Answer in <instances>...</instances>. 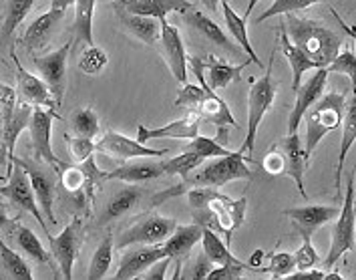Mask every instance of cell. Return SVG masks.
I'll return each instance as SVG.
<instances>
[{
	"instance_id": "cell-56",
	"label": "cell",
	"mask_w": 356,
	"mask_h": 280,
	"mask_svg": "<svg viewBox=\"0 0 356 280\" xmlns=\"http://www.w3.org/2000/svg\"><path fill=\"white\" fill-rule=\"evenodd\" d=\"M73 4H75V0H51V8L53 10H63V13H67L69 6H73Z\"/></svg>"
},
{
	"instance_id": "cell-16",
	"label": "cell",
	"mask_w": 356,
	"mask_h": 280,
	"mask_svg": "<svg viewBox=\"0 0 356 280\" xmlns=\"http://www.w3.org/2000/svg\"><path fill=\"white\" fill-rule=\"evenodd\" d=\"M161 22V45H163V56L168 61L169 71L179 83H188V53H186V45L177 26L169 24L168 20H159Z\"/></svg>"
},
{
	"instance_id": "cell-49",
	"label": "cell",
	"mask_w": 356,
	"mask_h": 280,
	"mask_svg": "<svg viewBox=\"0 0 356 280\" xmlns=\"http://www.w3.org/2000/svg\"><path fill=\"white\" fill-rule=\"evenodd\" d=\"M294 262H296V270H308L320 264V256L312 244L310 236H302V246L294 254Z\"/></svg>"
},
{
	"instance_id": "cell-44",
	"label": "cell",
	"mask_w": 356,
	"mask_h": 280,
	"mask_svg": "<svg viewBox=\"0 0 356 280\" xmlns=\"http://www.w3.org/2000/svg\"><path fill=\"white\" fill-rule=\"evenodd\" d=\"M58 173V182L65 192L69 194H83V189L87 186V173L83 166H60L56 169Z\"/></svg>"
},
{
	"instance_id": "cell-61",
	"label": "cell",
	"mask_w": 356,
	"mask_h": 280,
	"mask_svg": "<svg viewBox=\"0 0 356 280\" xmlns=\"http://www.w3.org/2000/svg\"><path fill=\"white\" fill-rule=\"evenodd\" d=\"M4 150V143H2V131H0V151Z\"/></svg>"
},
{
	"instance_id": "cell-36",
	"label": "cell",
	"mask_w": 356,
	"mask_h": 280,
	"mask_svg": "<svg viewBox=\"0 0 356 280\" xmlns=\"http://www.w3.org/2000/svg\"><path fill=\"white\" fill-rule=\"evenodd\" d=\"M200 242H202V250L206 252V256L213 266H222V264H229V262H240V258H236L229 252V246H225L220 240V236L209 226H204Z\"/></svg>"
},
{
	"instance_id": "cell-34",
	"label": "cell",
	"mask_w": 356,
	"mask_h": 280,
	"mask_svg": "<svg viewBox=\"0 0 356 280\" xmlns=\"http://www.w3.org/2000/svg\"><path fill=\"white\" fill-rule=\"evenodd\" d=\"M222 13H224V19L225 24H227L229 35L240 42V47L244 49V53L248 55V59H250L252 63H258V65H260V56L256 55V51H254V47H252V42H250V37H248V26H245L244 17H240V15L227 4V0L222 2Z\"/></svg>"
},
{
	"instance_id": "cell-46",
	"label": "cell",
	"mask_w": 356,
	"mask_h": 280,
	"mask_svg": "<svg viewBox=\"0 0 356 280\" xmlns=\"http://www.w3.org/2000/svg\"><path fill=\"white\" fill-rule=\"evenodd\" d=\"M326 69H328V73H340V75L348 77V83H350V87L355 89L356 59L353 47H346L344 51H340V53L332 59V63H330Z\"/></svg>"
},
{
	"instance_id": "cell-12",
	"label": "cell",
	"mask_w": 356,
	"mask_h": 280,
	"mask_svg": "<svg viewBox=\"0 0 356 280\" xmlns=\"http://www.w3.org/2000/svg\"><path fill=\"white\" fill-rule=\"evenodd\" d=\"M177 222L168 216H145L129 230H125L117 238V248H127L137 244H159L165 242L171 232L175 230Z\"/></svg>"
},
{
	"instance_id": "cell-33",
	"label": "cell",
	"mask_w": 356,
	"mask_h": 280,
	"mask_svg": "<svg viewBox=\"0 0 356 280\" xmlns=\"http://www.w3.org/2000/svg\"><path fill=\"white\" fill-rule=\"evenodd\" d=\"M280 51L288 59V63H290V69H292V91H296L300 87L304 73H308L310 69H316V65L304 55L298 47H294L290 42L288 35L284 33V26H280Z\"/></svg>"
},
{
	"instance_id": "cell-1",
	"label": "cell",
	"mask_w": 356,
	"mask_h": 280,
	"mask_svg": "<svg viewBox=\"0 0 356 280\" xmlns=\"http://www.w3.org/2000/svg\"><path fill=\"white\" fill-rule=\"evenodd\" d=\"M282 26L288 29L284 33L288 35L290 42L298 47L316 65V69L328 67L342 49L340 35L318 20L304 19V17H296L294 13H288V19Z\"/></svg>"
},
{
	"instance_id": "cell-7",
	"label": "cell",
	"mask_w": 356,
	"mask_h": 280,
	"mask_svg": "<svg viewBox=\"0 0 356 280\" xmlns=\"http://www.w3.org/2000/svg\"><path fill=\"white\" fill-rule=\"evenodd\" d=\"M0 196L8 198L13 204L17 205L22 212H29L35 216L40 228L47 232V236L51 234L47 230V222H44V216L40 212V208L37 204V198H35V189L31 186V180H29V173L24 171V168L20 166L19 162H13V169L8 171L6 176V184L0 186Z\"/></svg>"
},
{
	"instance_id": "cell-19",
	"label": "cell",
	"mask_w": 356,
	"mask_h": 280,
	"mask_svg": "<svg viewBox=\"0 0 356 280\" xmlns=\"http://www.w3.org/2000/svg\"><path fill=\"white\" fill-rule=\"evenodd\" d=\"M165 250L163 246H151V244H143L141 248H131L129 252H125L121 256L119 268L115 272V279H137L141 277L153 262L159 258H165Z\"/></svg>"
},
{
	"instance_id": "cell-30",
	"label": "cell",
	"mask_w": 356,
	"mask_h": 280,
	"mask_svg": "<svg viewBox=\"0 0 356 280\" xmlns=\"http://www.w3.org/2000/svg\"><path fill=\"white\" fill-rule=\"evenodd\" d=\"M15 230H17V244H19L20 250L29 256V260L42 264V266H51L53 274L58 279L60 277L58 266H56V262H53L51 252L42 246V242H40V238H38L37 234L31 228H26V226L22 224H17Z\"/></svg>"
},
{
	"instance_id": "cell-54",
	"label": "cell",
	"mask_w": 356,
	"mask_h": 280,
	"mask_svg": "<svg viewBox=\"0 0 356 280\" xmlns=\"http://www.w3.org/2000/svg\"><path fill=\"white\" fill-rule=\"evenodd\" d=\"M171 258L165 256V258H159L157 262H153L149 268L139 277V279H151V280H157V279H165V274H168V268L169 264H171Z\"/></svg>"
},
{
	"instance_id": "cell-59",
	"label": "cell",
	"mask_w": 356,
	"mask_h": 280,
	"mask_svg": "<svg viewBox=\"0 0 356 280\" xmlns=\"http://www.w3.org/2000/svg\"><path fill=\"white\" fill-rule=\"evenodd\" d=\"M258 2H260V0H250V4H248V10H245V15H244L245 20H248V17H250V15L254 13V8L258 6Z\"/></svg>"
},
{
	"instance_id": "cell-31",
	"label": "cell",
	"mask_w": 356,
	"mask_h": 280,
	"mask_svg": "<svg viewBox=\"0 0 356 280\" xmlns=\"http://www.w3.org/2000/svg\"><path fill=\"white\" fill-rule=\"evenodd\" d=\"M342 141H340V155H338L337 168H334V189H337V198H340V173L344 168L346 155L353 148L356 139V99L353 97L350 101H346V111H344V119H342Z\"/></svg>"
},
{
	"instance_id": "cell-41",
	"label": "cell",
	"mask_w": 356,
	"mask_h": 280,
	"mask_svg": "<svg viewBox=\"0 0 356 280\" xmlns=\"http://www.w3.org/2000/svg\"><path fill=\"white\" fill-rule=\"evenodd\" d=\"M0 260H2V266H4L8 277L24 280L33 279L31 266L24 262V258L20 256L19 252H15L10 246H6V242H2V238H0Z\"/></svg>"
},
{
	"instance_id": "cell-6",
	"label": "cell",
	"mask_w": 356,
	"mask_h": 280,
	"mask_svg": "<svg viewBox=\"0 0 356 280\" xmlns=\"http://www.w3.org/2000/svg\"><path fill=\"white\" fill-rule=\"evenodd\" d=\"M245 208H248V200L245 198H236L232 200L229 196L220 194L218 198H213L204 212H193L195 222L202 226L213 224L218 230H222L227 236V244L234 234V230H238L244 224Z\"/></svg>"
},
{
	"instance_id": "cell-39",
	"label": "cell",
	"mask_w": 356,
	"mask_h": 280,
	"mask_svg": "<svg viewBox=\"0 0 356 280\" xmlns=\"http://www.w3.org/2000/svg\"><path fill=\"white\" fill-rule=\"evenodd\" d=\"M206 160L193 151H181L179 155L171 157V160H165L161 162V168H163V173L165 176H179L181 180L188 178L191 171L200 168Z\"/></svg>"
},
{
	"instance_id": "cell-17",
	"label": "cell",
	"mask_w": 356,
	"mask_h": 280,
	"mask_svg": "<svg viewBox=\"0 0 356 280\" xmlns=\"http://www.w3.org/2000/svg\"><path fill=\"white\" fill-rule=\"evenodd\" d=\"M340 208L334 205H318V204H308V205H296L286 210L284 214L292 220V224L296 226L300 236H310L322 228L324 224H328L332 218H337Z\"/></svg>"
},
{
	"instance_id": "cell-40",
	"label": "cell",
	"mask_w": 356,
	"mask_h": 280,
	"mask_svg": "<svg viewBox=\"0 0 356 280\" xmlns=\"http://www.w3.org/2000/svg\"><path fill=\"white\" fill-rule=\"evenodd\" d=\"M69 125H71V131L79 135V137H89V139H95L99 135V115L89 109V107H83V109H76L71 119H69Z\"/></svg>"
},
{
	"instance_id": "cell-5",
	"label": "cell",
	"mask_w": 356,
	"mask_h": 280,
	"mask_svg": "<svg viewBox=\"0 0 356 280\" xmlns=\"http://www.w3.org/2000/svg\"><path fill=\"white\" fill-rule=\"evenodd\" d=\"M337 224L332 228V242H330V252L324 260V268H332L346 252L355 250V171H350L346 180V196L342 210L338 212Z\"/></svg>"
},
{
	"instance_id": "cell-9",
	"label": "cell",
	"mask_w": 356,
	"mask_h": 280,
	"mask_svg": "<svg viewBox=\"0 0 356 280\" xmlns=\"http://www.w3.org/2000/svg\"><path fill=\"white\" fill-rule=\"evenodd\" d=\"M56 117L55 111L51 109H44V107H33L31 113V119H29V133H31V141H33V148H35V162H44L47 166L58 169L60 166H65L53 151V143H51V137H53V119Z\"/></svg>"
},
{
	"instance_id": "cell-52",
	"label": "cell",
	"mask_w": 356,
	"mask_h": 280,
	"mask_svg": "<svg viewBox=\"0 0 356 280\" xmlns=\"http://www.w3.org/2000/svg\"><path fill=\"white\" fill-rule=\"evenodd\" d=\"M213 268V264L209 262V258L206 256V252L202 250L193 260H189V264L186 266L184 272H179L181 279H206L207 272Z\"/></svg>"
},
{
	"instance_id": "cell-57",
	"label": "cell",
	"mask_w": 356,
	"mask_h": 280,
	"mask_svg": "<svg viewBox=\"0 0 356 280\" xmlns=\"http://www.w3.org/2000/svg\"><path fill=\"white\" fill-rule=\"evenodd\" d=\"M262 258H264L262 250H254L252 258L248 260V266H250V268H258V266H260V262H262Z\"/></svg>"
},
{
	"instance_id": "cell-20",
	"label": "cell",
	"mask_w": 356,
	"mask_h": 280,
	"mask_svg": "<svg viewBox=\"0 0 356 280\" xmlns=\"http://www.w3.org/2000/svg\"><path fill=\"white\" fill-rule=\"evenodd\" d=\"M278 148L284 153V162H286V176H290L296 187L302 194V198H308L306 187H304V173L308 169V160L304 155V146H302V137L296 133H288L286 137H282L278 141Z\"/></svg>"
},
{
	"instance_id": "cell-28",
	"label": "cell",
	"mask_w": 356,
	"mask_h": 280,
	"mask_svg": "<svg viewBox=\"0 0 356 280\" xmlns=\"http://www.w3.org/2000/svg\"><path fill=\"white\" fill-rule=\"evenodd\" d=\"M163 168H161V162L155 164V162H139V164H133V160L129 162H123L117 169H113L107 173V180H119V182H127V184H143V182H151V180H157V178H163Z\"/></svg>"
},
{
	"instance_id": "cell-48",
	"label": "cell",
	"mask_w": 356,
	"mask_h": 280,
	"mask_svg": "<svg viewBox=\"0 0 356 280\" xmlns=\"http://www.w3.org/2000/svg\"><path fill=\"white\" fill-rule=\"evenodd\" d=\"M65 141L69 146V151L73 155L76 164H83L87 162L89 157H93L95 153V141L89 137H79V135H71V133H65Z\"/></svg>"
},
{
	"instance_id": "cell-26",
	"label": "cell",
	"mask_w": 356,
	"mask_h": 280,
	"mask_svg": "<svg viewBox=\"0 0 356 280\" xmlns=\"http://www.w3.org/2000/svg\"><path fill=\"white\" fill-rule=\"evenodd\" d=\"M115 15H117L119 22L131 33L133 37L139 38L145 45H155L159 40V37H161V22L157 19L141 17V15H131L119 2H115Z\"/></svg>"
},
{
	"instance_id": "cell-15",
	"label": "cell",
	"mask_w": 356,
	"mask_h": 280,
	"mask_svg": "<svg viewBox=\"0 0 356 280\" xmlns=\"http://www.w3.org/2000/svg\"><path fill=\"white\" fill-rule=\"evenodd\" d=\"M13 61L17 67V95L20 101L29 103L31 107H44L55 111V97L49 91L47 83L40 77L29 73L22 65H20L17 53H13Z\"/></svg>"
},
{
	"instance_id": "cell-32",
	"label": "cell",
	"mask_w": 356,
	"mask_h": 280,
	"mask_svg": "<svg viewBox=\"0 0 356 280\" xmlns=\"http://www.w3.org/2000/svg\"><path fill=\"white\" fill-rule=\"evenodd\" d=\"M141 196H143V189L137 186H127L123 187V189H119L115 196L111 198V202L105 205V210H103V214L99 216V226H107L113 220H117V218H121V216H125V214H129L135 205L139 204V200H141Z\"/></svg>"
},
{
	"instance_id": "cell-10",
	"label": "cell",
	"mask_w": 356,
	"mask_h": 280,
	"mask_svg": "<svg viewBox=\"0 0 356 280\" xmlns=\"http://www.w3.org/2000/svg\"><path fill=\"white\" fill-rule=\"evenodd\" d=\"M95 151L109 155L111 160L119 162V164L137 160V157H165L168 155V150H151L145 143H139L137 139L125 137L123 133L113 130L103 133L95 141Z\"/></svg>"
},
{
	"instance_id": "cell-11",
	"label": "cell",
	"mask_w": 356,
	"mask_h": 280,
	"mask_svg": "<svg viewBox=\"0 0 356 280\" xmlns=\"http://www.w3.org/2000/svg\"><path fill=\"white\" fill-rule=\"evenodd\" d=\"M71 40L65 42L60 49L42 56H33V67L40 73V79L47 83L49 91L55 97L56 105H60L63 95L67 89V59L71 53Z\"/></svg>"
},
{
	"instance_id": "cell-27",
	"label": "cell",
	"mask_w": 356,
	"mask_h": 280,
	"mask_svg": "<svg viewBox=\"0 0 356 280\" xmlns=\"http://www.w3.org/2000/svg\"><path fill=\"white\" fill-rule=\"evenodd\" d=\"M195 113L202 117V121L213 123L218 127V131H220V137H224L227 127H238V121H236L232 109L227 107V103L216 91H209L202 99V103L197 105Z\"/></svg>"
},
{
	"instance_id": "cell-2",
	"label": "cell",
	"mask_w": 356,
	"mask_h": 280,
	"mask_svg": "<svg viewBox=\"0 0 356 280\" xmlns=\"http://www.w3.org/2000/svg\"><path fill=\"white\" fill-rule=\"evenodd\" d=\"M252 171L245 166L244 153L232 151L227 155H220V157H211V164L206 166L197 173H189L188 178H184L179 184L168 187L159 194H155V198L151 200V205L163 204L169 198H175L179 194H186L189 187L195 186H209V187H222L234 180H250Z\"/></svg>"
},
{
	"instance_id": "cell-14",
	"label": "cell",
	"mask_w": 356,
	"mask_h": 280,
	"mask_svg": "<svg viewBox=\"0 0 356 280\" xmlns=\"http://www.w3.org/2000/svg\"><path fill=\"white\" fill-rule=\"evenodd\" d=\"M328 75H330L328 69H326V67H320L314 75L310 77L306 83H300V87L294 91L296 101H294V107H292L290 117H288V133H296V131H298L304 113L308 111V109L318 101L320 97L324 95Z\"/></svg>"
},
{
	"instance_id": "cell-38",
	"label": "cell",
	"mask_w": 356,
	"mask_h": 280,
	"mask_svg": "<svg viewBox=\"0 0 356 280\" xmlns=\"http://www.w3.org/2000/svg\"><path fill=\"white\" fill-rule=\"evenodd\" d=\"M113 248H115L113 236L111 234H107V236H105V240L99 244V248L95 250L93 258H91V264H89V270H87V279L97 280V279H105V277H107V272L111 270Z\"/></svg>"
},
{
	"instance_id": "cell-22",
	"label": "cell",
	"mask_w": 356,
	"mask_h": 280,
	"mask_svg": "<svg viewBox=\"0 0 356 280\" xmlns=\"http://www.w3.org/2000/svg\"><path fill=\"white\" fill-rule=\"evenodd\" d=\"M202 230H204V226L197 224V222L186 226H175V230L171 232V236H169L168 240H165V244H163L165 254L177 264V268H175V272H173V279H179V266H181V260L193 250V246L202 240Z\"/></svg>"
},
{
	"instance_id": "cell-29",
	"label": "cell",
	"mask_w": 356,
	"mask_h": 280,
	"mask_svg": "<svg viewBox=\"0 0 356 280\" xmlns=\"http://www.w3.org/2000/svg\"><path fill=\"white\" fill-rule=\"evenodd\" d=\"M245 65H229L227 61H220L216 55L206 56V83L211 91H222L227 85L238 83L242 77V69H245Z\"/></svg>"
},
{
	"instance_id": "cell-58",
	"label": "cell",
	"mask_w": 356,
	"mask_h": 280,
	"mask_svg": "<svg viewBox=\"0 0 356 280\" xmlns=\"http://www.w3.org/2000/svg\"><path fill=\"white\" fill-rule=\"evenodd\" d=\"M222 2H225V0H202V4L206 6L207 10H211V15L218 10V6H220Z\"/></svg>"
},
{
	"instance_id": "cell-45",
	"label": "cell",
	"mask_w": 356,
	"mask_h": 280,
	"mask_svg": "<svg viewBox=\"0 0 356 280\" xmlns=\"http://www.w3.org/2000/svg\"><path fill=\"white\" fill-rule=\"evenodd\" d=\"M184 151H193V153L202 155L204 160H211V157H220V155L232 153L229 150H225L224 146H220L216 139L206 137V135H195L193 139H189V143L184 148Z\"/></svg>"
},
{
	"instance_id": "cell-25",
	"label": "cell",
	"mask_w": 356,
	"mask_h": 280,
	"mask_svg": "<svg viewBox=\"0 0 356 280\" xmlns=\"http://www.w3.org/2000/svg\"><path fill=\"white\" fill-rule=\"evenodd\" d=\"M65 15H67V13H63V10H53V8H51L49 13H44V15H40V17H37V19L33 20V22L29 24L24 37H22V45L26 47V51H31V53L40 51V49L51 40L55 29L60 24V20L65 19Z\"/></svg>"
},
{
	"instance_id": "cell-35",
	"label": "cell",
	"mask_w": 356,
	"mask_h": 280,
	"mask_svg": "<svg viewBox=\"0 0 356 280\" xmlns=\"http://www.w3.org/2000/svg\"><path fill=\"white\" fill-rule=\"evenodd\" d=\"M97 0H75V40H83L85 45H95L93 42V15Z\"/></svg>"
},
{
	"instance_id": "cell-21",
	"label": "cell",
	"mask_w": 356,
	"mask_h": 280,
	"mask_svg": "<svg viewBox=\"0 0 356 280\" xmlns=\"http://www.w3.org/2000/svg\"><path fill=\"white\" fill-rule=\"evenodd\" d=\"M184 20L188 22L195 33H200L202 37L206 38V40H209L211 45H216L218 49L229 53L232 56H242V49L236 47V45L229 40V37L222 31V26H220L216 20H211L209 17H206L204 13H200V10H195V8H189V10L184 13Z\"/></svg>"
},
{
	"instance_id": "cell-53",
	"label": "cell",
	"mask_w": 356,
	"mask_h": 280,
	"mask_svg": "<svg viewBox=\"0 0 356 280\" xmlns=\"http://www.w3.org/2000/svg\"><path fill=\"white\" fill-rule=\"evenodd\" d=\"M264 169L270 173V176H286V162H284V153L278 146H274L272 150L264 155L262 162Z\"/></svg>"
},
{
	"instance_id": "cell-55",
	"label": "cell",
	"mask_w": 356,
	"mask_h": 280,
	"mask_svg": "<svg viewBox=\"0 0 356 280\" xmlns=\"http://www.w3.org/2000/svg\"><path fill=\"white\" fill-rule=\"evenodd\" d=\"M19 224V218H13L8 214V208L0 202V230H15Z\"/></svg>"
},
{
	"instance_id": "cell-47",
	"label": "cell",
	"mask_w": 356,
	"mask_h": 280,
	"mask_svg": "<svg viewBox=\"0 0 356 280\" xmlns=\"http://www.w3.org/2000/svg\"><path fill=\"white\" fill-rule=\"evenodd\" d=\"M209 91H211V89L202 87L200 83H197V85H195V83H184L181 91L175 97V107H184V109H188V111H195L197 105L202 103V99H204Z\"/></svg>"
},
{
	"instance_id": "cell-60",
	"label": "cell",
	"mask_w": 356,
	"mask_h": 280,
	"mask_svg": "<svg viewBox=\"0 0 356 280\" xmlns=\"http://www.w3.org/2000/svg\"><path fill=\"white\" fill-rule=\"evenodd\" d=\"M0 131H2V95H0Z\"/></svg>"
},
{
	"instance_id": "cell-50",
	"label": "cell",
	"mask_w": 356,
	"mask_h": 280,
	"mask_svg": "<svg viewBox=\"0 0 356 280\" xmlns=\"http://www.w3.org/2000/svg\"><path fill=\"white\" fill-rule=\"evenodd\" d=\"M296 270V262H294V254L288 252H276L270 256V264H268V272L274 279H286L288 274H292Z\"/></svg>"
},
{
	"instance_id": "cell-4",
	"label": "cell",
	"mask_w": 356,
	"mask_h": 280,
	"mask_svg": "<svg viewBox=\"0 0 356 280\" xmlns=\"http://www.w3.org/2000/svg\"><path fill=\"white\" fill-rule=\"evenodd\" d=\"M272 69H274V53L270 55V63H268L266 73L258 81H254L252 87H250V95H248V133H245L244 143L240 148L242 153H250L254 150L264 115L272 107L276 93H278V83L272 79Z\"/></svg>"
},
{
	"instance_id": "cell-51",
	"label": "cell",
	"mask_w": 356,
	"mask_h": 280,
	"mask_svg": "<svg viewBox=\"0 0 356 280\" xmlns=\"http://www.w3.org/2000/svg\"><path fill=\"white\" fill-rule=\"evenodd\" d=\"M245 268H250L248 266V262H229V264H222V266H216V268H211L209 272H207V280H222V279H229V280H236L240 279L242 274H244Z\"/></svg>"
},
{
	"instance_id": "cell-23",
	"label": "cell",
	"mask_w": 356,
	"mask_h": 280,
	"mask_svg": "<svg viewBox=\"0 0 356 280\" xmlns=\"http://www.w3.org/2000/svg\"><path fill=\"white\" fill-rule=\"evenodd\" d=\"M31 113L33 107L24 101L17 103L15 111L10 117L4 119L2 123V143H4V150H2V162L8 164V171L13 169V160H15V148H17V139L20 137V133L29 127V119H31ZM8 176V173H6Z\"/></svg>"
},
{
	"instance_id": "cell-24",
	"label": "cell",
	"mask_w": 356,
	"mask_h": 280,
	"mask_svg": "<svg viewBox=\"0 0 356 280\" xmlns=\"http://www.w3.org/2000/svg\"><path fill=\"white\" fill-rule=\"evenodd\" d=\"M119 2L127 13L151 17V19L165 20L169 13H186L191 6L189 0H115Z\"/></svg>"
},
{
	"instance_id": "cell-8",
	"label": "cell",
	"mask_w": 356,
	"mask_h": 280,
	"mask_svg": "<svg viewBox=\"0 0 356 280\" xmlns=\"http://www.w3.org/2000/svg\"><path fill=\"white\" fill-rule=\"evenodd\" d=\"M81 242H83V222L79 216L71 220V224L65 226L58 236L49 234L51 254L55 258L63 279H73V268H75L76 256L81 250Z\"/></svg>"
},
{
	"instance_id": "cell-43",
	"label": "cell",
	"mask_w": 356,
	"mask_h": 280,
	"mask_svg": "<svg viewBox=\"0 0 356 280\" xmlns=\"http://www.w3.org/2000/svg\"><path fill=\"white\" fill-rule=\"evenodd\" d=\"M318 2H326V0H274L262 15L258 17V22H264L268 19H274L278 15H288V13H298V10H306ZM330 2V0H328Z\"/></svg>"
},
{
	"instance_id": "cell-3",
	"label": "cell",
	"mask_w": 356,
	"mask_h": 280,
	"mask_svg": "<svg viewBox=\"0 0 356 280\" xmlns=\"http://www.w3.org/2000/svg\"><path fill=\"white\" fill-rule=\"evenodd\" d=\"M346 111V97L342 93H328L322 95L318 101L304 113V155L310 162L314 150L318 148V143L324 139V135H328L330 131L340 127L342 119Z\"/></svg>"
},
{
	"instance_id": "cell-37",
	"label": "cell",
	"mask_w": 356,
	"mask_h": 280,
	"mask_svg": "<svg viewBox=\"0 0 356 280\" xmlns=\"http://www.w3.org/2000/svg\"><path fill=\"white\" fill-rule=\"evenodd\" d=\"M37 0H8L6 6V15H4V22H2V33L0 37L2 40L13 37V33L20 26V22L29 17V13L33 10Z\"/></svg>"
},
{
	"instance_id": "cell-13",
	"label": "cell",
	"mask_w": 356,
	"mask_h": 280,
	"mask_svg": "<svg viewBox=\"0 0 356 280\" xmlns=\"http://www.w3.org/2000/svg\"><path fill=\"white\" fill-rule=\"evenodd\" d=\"M13 162H19L20 166L24 168V171L29 173V180H31V186L35 189V198H37V204L42 212V216L47 220H51V224H56L55 216V198H56V184L55 178L51 176V171H47L44 168L38 166V162H29V160H20L15 155Z\"/></svg>"
},
{
	"instance_id": "cell-18",
	"label": "cell",
	"mask_w": 356,
	"mask_h": 280,
	"mask_svg": "<svg viewBox=\"0 0 356 280\" xmlns=\"http://www.w3.org/2000/svg\"><path fill=\"white\" fill-rule=\"evenodd\" d=\"M200 125H202V117L195 111H189L186 117L177 119V121H171L163 127H157V130H147L145 125H139L137 127V141L139 143H145L149 139H193L195 135H200Z\"/></svg>"
},
{
	"instance_id": "cell-42",
	"label": "cell",
	"mask_w": 356,
	"mask_h": 280,
	"mask_svg": "<svg viewBox=\"0 0 356 280\" xmlns=\"http://www.w3.org/2000/svg\"><path fill=\"white\" fill-rule=\"evenodd\" d=\"M107 63H109V56L97 45H87V49H83V53L79 56V69L85 75H99V73H103Z\"/></svg>"
},
{
	"instance_id": "cell-62",
	"label": "cell",
	"mask_w": 356,
	"mask_h": 280,
	"mask_svg": "<svg viewBox=\"0 0 356 280\" xmlns=\"http://www.w3.org/2000/svg\"><path fill=\"white\" fill-rule=\"evenodd\" d=\"M4 180H6V178H2V176H0V182H4Z\"/></svg>"
}]
</instances>
